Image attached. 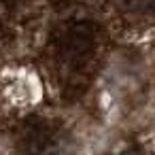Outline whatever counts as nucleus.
Instances as JSON below:
<instances>
[{
  "mask_svg": "<svg viewBox=\"0 0 155 155\" xmlns=\"http://www.w3.org/2000/svg\"><path fill=\"white\" fill-rule=\"evenodd\" d=\"M121 155H142V153H138V151H125V153H121Z\"/></svg>",
  "mask_w": 155,
  "mask_h": 155,
  "instance_id": "2",
  "label": "nucleus"
},
{
  "mask_svg": "<svg viewBox=\"0 0 155 155\" xmlns=\"http://www.w3.org/2000/svg\"><path fill=\"white\" fill-rule=\"evenodd\" d=\"M151 2L153 0H127V5L132 9H138V11H144L147 7H151Z\"/></svg>",
  "mask_w": 155,
  "mask_h": 155,
  "instance_id": "1",
  "label": "nucleus"
}]
</instances>
